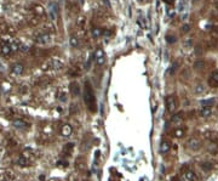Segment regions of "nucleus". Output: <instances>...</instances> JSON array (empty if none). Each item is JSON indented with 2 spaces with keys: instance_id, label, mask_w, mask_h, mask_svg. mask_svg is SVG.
<instances>
[{
  "instance_id": "5",
  "label": "nucleus",
  "mask_w": 218,
  "mask_h": 181,
  "mask_svg": "<svg viewBox=\"0 0 218 181\" xmlns=\"http://www.w3.org/2000/svg\"><path fill=\"white\" fill-rule=\"evenodd\" d=\"M94 60L97 66H102L105 63V53L102 49H97L94 53Z\"/></svg>"
},
{
  "instance_id": "15",
  "label": "nucleus",
  "mask_w": 218,
  "mask_h": 181,
  "mask_svg": "<svg viewBox=\"0 0 218 181\" xmlns=\"http://www.w3.org/2000/svg\"><path fill=\"white\" fill-rule=\"evenodd\" d=\"M183 122H184L183 114L178 113V114H173V116L171 117V122H170V123H171L172 125H175V126H179V125L183 124Z\"/></svg>"
},
{
  "instance_id": "23",
  "label": "nucleus",
  "mask_w": 218,
  "mask_h": 181,
  "mask_svg": "<svg viewBox=\"0 0 218 181\" xmlns=\"http://www.w3.org/2000/svg\"><path fill=\"white\" fill-rule=\"evenodd\" d=\"M205 66H206V62H205L204 60H197V61L194 63V68H195V69H197V70L204 69V68H205Z\"/></svg>"
},
{
  "instance_id": "24",
  "label": "nucleus",
  "mask_w": 218,
  "mask_h": 181,
  "mask_svg": "<svg viewBox=\"0 0 218 181\" xmlns=\"http://www.w3.org/2000/svg\"><path fill=\"white\" fill-rule=\"evenodd\" d=\"M10 49H11V53H16L18 50H21V46L17 42H12L10 43Z\"/></svg>"
},
{
  "instance_id": "19",
  "label": "nucleus",
  "mask_w": 218,
  "mask_h": 181,
  "mask_svg": "<svg viewBox=\"0 0 218 181\" xmlns=\"http://www.w3.org/2000/svg\"><path fill=\"white\" fill-rule=\"evenodd\" d=\"M24 72V66L22 63H15L12 66V73L16 76H22Z\"/></svg>"
},
{
  "instance_id": "26",
  "label": "nucleus",
  "mask_w": 218,
  "mask_h": 181,
  "mask_svg": "<svg viewBox=\"0 0 218 181\" xmlns=\"http://www.w3.org/2000/svg\"><path fill=\"white\" fill-rule=\"evenodd\" d=\"M85 23H86V20H85V17H79L78 19V28L80 29V30H84L85 29Z\"/></svg>"
},
{
  "instance_id": "20",
  "label": "nucleus",
  "mask_w": 218,
  "mask_h": 181,
  "mask_svg": "<svg viewBox=\"0 0 218 181\" xmlns=\"http://www.w3.org/2000/svg\"><path fill=\"white\" fill-rule=\"evenodd\" d=\"M200 116L203 118H208L212 116V107L211 106H204L200 111Z\"/></svg>"
},
{
  "instance_id": "14",
  "label": "nucleus",
  "mask_w": 218,
  "mask_h": 181,
  "mask_svg": "<svg viewBox=\"0 0 218 181\" xmlns=\"http://www.w3.org/2000/svg\"><path fill=\"white\" fill-rule=\"evenodd\" d=\"M71 134H73V126H71V124L66 123V124H63L61 126V135L63 137H69Z\"/></svg>"
},
{
  "instance_id": "12",
  "label": "nucleus",
  "mask_w": 218,
  "mask_h": 181,
  "mask_svg": "<svg viewBox=\"0 0 218 181\" xmlns=\"http://www.w3.org/2000/svg\"><path fill=\"white\" fill-rule=\"evenodd\" d=\"M69 91H70V95L71 96L78 97L80 95V85L77 82H71L69 84Z\"/></svg>"
},
{
  "instance_id": "11",
  "label": "nucleus",
  "mask_w": 218,
  "mask_h": 181,
  "mask_svg": "<svg viewBox=\"0 0 218 181\" xmlns=\"http://www.w3.org/2000/svg\"><path fill=\"white\" fill-rule=\"evenodd\" d=\"M0 55H1V56H9V55H11L10 43H7V42H0Z\"/></svg>"
},
{
  "instance_id": "17",
  "label": "nucleus",
  "mask_w": 218,
  "mask_h": 181,
  "mask_svg": "<svg viewBox=\"0 0 218 181\" xmlns=\"http://www.w3.org/2000/svg\"><path fill=\"white\" fill-rule=\"evenodd\" d=\"M160 153L161 154H167L171 150V143L167 141V140H164L161 143H160Z\"/></svg>"
},
{
  "instance_id": "16",
  "label": "nucleus",
  "mask_w": 218,
  "mask_h": 181,
  "mask_svg": "<svg viewBox=\"0 0 218 181\" xmlns=\"http://www.w3.org/2000/svg\"><path fill=\"white\" fill-rule=\"evenodd\" d=\"M49 7H50V16H51L52 21H54V20H56V17H57V15H58V5L54 1H52V3L49 4Z\"/></svg>"
},
{
  "instance_id": "32",
  "label": "nucleus",
  "mask_w": 218,
  "mask_h": 181,
  "mask_svg": "<svg viewBox=\"0 0 218 181\" xmlns=\"http://www.w3.org/2000/svg\"><path fill=\"white\" fill-rule=\"evenodd\" d=\"M217 10H218V5H217Z\"/></svg>"
},
{
  "instance_id": "1",
  "label": "nucleus",
  "mask_w": 218,
  "mask_h": 181,
  "mask_svg": "<svg viewBox=\"0 0 218 181\" xmlns=\"http://www.w3.org/2000/svg\"><path fill=\"white\" fill-rule=\"evenodd\" d=\"M84 102L86 105V107L88 108L90 112L95 113L97 111V100H96V95L94 93V89L91 86V84L86 80L84 84Z\"/></svg>"
},
{
  "instance_id": "31",
  "label": "nucleus",
  "mask_w": 218,
  "mask_h": 181,
  "mask_svg": "<svg viewBox=\"0 0 218 181\" xmlns=\"http://www.w3.org/2000/svg\"><path fill=\"white\" fill-rule=\"evenodd\" d=\"M36 12L40 13V15H44V9L40 7V6H36Z\"/></svg>"
},
{
  "instance_id": "13",
  "label": "nucleus",
  "mask_w": 218,
  "mask_h": 181,
  "mask_svg": "<svg viewBox=\"0 0 218 181\" xmlns=\"http://www.w3.org/2000/svg\"><path fill=\"white\" fill-rule=\"evenodd\" d=\"M12 125L15 126L16 129H22V130H26L29 128V124L23 120V119H13L12 120Z\"/></svg>"
},
{
  "instance_id": "18",
  "label": "nucleus",
  "mask_w": 218,
  "mask_h": 181,
  "mask_svg": "<svg viewBox=\"0 0 218 181\" xmlns=\"http://www.w3.org/2000/svg\"><path fill=\"white\" fill-rule=\"evenodd\" d=\"M73 150H74V143L73 142H69L67 145H64V147L62 150V154L64 157H69L71 153H73Z\"/></svg>"
},
{
  "instance_id": "9",
  "label": "nucleus",
  "mask_w": 218,
  "mask_h": 181,
  "mask_svg": "<svg viewBox=\"0 0 218 181\" xmlns=\"http://www.w3.org/2000/svg\"><path fill=\"white\" fill-rule=\"evenodd\" d=\"M63 67V63L57 61V60H51V61H47L44 66L45 69H60Z\"/></svg>"
},
{
  "instance_id": "34",
  "label": "nucleus",
  "mask_w": 218,
  "mask_h": 181,
  "mask_svg": "<svg viewBox=\"0 0 218 181\" xmlns=\"http://www.w3.org/2000/svg\"><path fill=\"white\" fill-rule=\"evenodd\" d=\"M10 181H11V180H10Z\"/></svg>"
},
{
  "instance_id": "28",
  "label": "nucleus",
  "mask_w": 218,
  "mask_h": 181,
  "mask_svg": "<svg viewBox=\"0 0 218 181\" xmlns=\"http://www.w3.org/2000/svg\"><path fill=\"white\" fill-rule=\"evenodd\" d=\"M166 40H167V43H170V44H172V43H175L176 42V37L175 35H166Z\"/></svg>"
},
{
  "instance_id": "10",
  "label": "nucleus",
  "mask_w": 218,
  "mask_h": 181,
  "mask_svg": "<svg viewBox=\"0 0 218 181\" xmlns=\"http://www.w3.org/2000/svg\"><path fill=\"white\" fill-rule=\"evenodd\" d=\"M207 83H208V85L211 88H218V69L217 70H213L212 73L210 74Z\"/></svg>"
},
{
  "instance_id": "2",
  "label": "nucleus",
  "mask_w": 218,
  "mask_h": 181,
  "mask_svg": "<svg viewBox=\"0 0 218 181\" xmlns=\"http://www.w3.org/2000/svg\"><path fill=\"white\" fill-rule=\"evenodd\" d=\"M32 162H33V152L30 150H26L20 156V158H18L17 164L20 167H22V168H27L32 164Z\"/></svg>"
},
{
  "instance_id": "30",
  "label": "nucleus",
  "mask_w": 218,
  "mask_h": 181,
  "mask_svg": "<svg viewBox=\"0 0 218 181\" xmlns=\"http://www.w3.org/2000/svg\"><path fill=\"white\" fill-rule=\"evenodd\" d=\"M203 168H204L205 170H206V169H207V170H211L213 167L210 164V163H204V164H203Z\"/></svg>"
},
{
  "instance_id": "29",
  "label": "nucleus",
  "mask_w": 218,
  "mask_h": 181,
  "mask_svg": "<svg viewBox=\"0 0 218 181\" xmlns=\"http://www.w3.org/2000/svg\"><path fill=\"white\" fill-rule=\"evenodd\" d=\"M189 30H190V26L189 24H184L183 27H182V32H183V33H188Z\"/></svg>"
},
{
  "instance_id": "4",
  "label": "nucleus",
  "mask_w": 218,
  "mask_h": 181,
  "mask_svg": "<svg viewBox=\"0 0 218 181\" xmlns=\"http://www.w3.org/2000/svg\"><path fill=\"white\" fill-rule=\"evenodd\" d=\"M182 175H183L186 181H197L196 174L189 167H183V168H182Z\"/></svg>"
},
{
  "instance_id": "27",
  "label": "nucleus",
  "mask_w": 218,
  "mask_h": 181,
  "mask_svg": "<svg viewBox=\"0 0 218 181\" xmlns=\"http://www.w3.org/2000/svg\"><path fill=\"white\" fill-rule=\"evenodd\" d=\"M201 103L204 105V106H213L214 103H216V99H207V100H204V101H201Z\"/></svg>"
},
{
  "instance_id": "21",
  "label": "nucleus",
  "mask_w": 218,
  "mask_h": 181,
  "mask_svg": "<svg viewBox=\"0 0 218 181\" xmlns=\"http://www.w3.org/2000/svg\"><path fill=\"white\" fill-rule=\"evenodd\" d=\"M91 34H92V37L95 39H98L103 35V29L99 28V27H95V28H92V30H91Z\"/></svg>"
},
{
  "instance_id": "7",
  "label": "nucleus",
  "mask_w": 218,
  "mask_h": 181,
  "mask_svg": "<svg viewBox=\"0 0 218 181\" xmlns=\"http://www.w3.org/2000/svg\"><path fill=\"white\" fill-rule=\"evenodd\" d=\"M51 40H52V38L49 33H40L39 35H36V38H35V42L38 44H41V45L50 44Z\"/></svg>"
},
{
  "instance_id": "33",
  "label": "nucleus",
  "mask_w": 218,
  "mask_h": 181,
  "mask_svg": "<svg viewBox=\"0 0 218 181\" xmlns=\"http://www.w3.org/2000/svg\"><path fill=\"white\" fill-rule=\"evenodd\" d=\"M52 181H54V180H52Z\"/></svg>"
},
{
  "instance_id": "8",
  "label": "nucleus",
  "mask_w": 218,
  "mask_h": 181,
  "mask_svg": "<svg viewBox=\"0 0 218 181\" xmlns=\"http://www.w3.org/2000/svg\"><path fill=\"white\" fill-rule=\"evenodd\" d=\"M186 134H187V129L184 128V126H182V125L176 126V128L172 130V133H171V135H172L173 137H176V139H182V137H184Z\"/></svg>"
},
{
  "instance_id": "25",
  "label": "nucleus",
  "mask_w": 218,
  "mask_h": 181,
  "mask_svg": "<svg viewBox=\"0 0 218 181\" xmlns=\"http://www.w3.org/2000/svg\"><path fill=\"white\" fill-rule=\"evenodd\" d=\"M205 90H206V88H205L204 84H197V85L195 86V94H196V95H200V94L205 93Z\"/></svg>"
},
{
  "instance_id": "3",
  "label": "nucleus",
  "mask_w": 218,
  "mask_h": 181,
  "mask_svg": "<svg viewBox=\"0 0 218 181\" xmlns=\"http://www.w3.org/2000/svg\"><path fill=\"white\" fill-rule=\"evenodd\" d=\"M165 105H166V111L169 113H175L178 108V99L175 95H170L166 97L165 100Z\"/></svg>"
},
{
  "instance_id": "22",
  "label": "nucleus",
  "mask_w": 218,
  "mask_h": 181,
  "mask_svg": "<svg viewBox=\"0 0 218 181\" xmlns=\"http://www.w3.org/2000/svg\"><path fill=\"white\" fill-rule=\"evenodd\" d=\"M69 45L71 47H78L79 46V38L77 35H71L70 39H69Z\"/></svg>"
},
{
  "instance_id": "6",
  "label": "nucleus",
  "mask_w": 218,
  "mask_h": 181,
  "mask_svg": "<svg viewBox=\"0 0 218 181\" xmlns=\"http://www.w3.org/2000/svg\"><path fill=\"white\" fill-rule=\"evenodd\" d=\"M187 147L190 148L191 151H199L201 148V141H200L197 137H190L187 141Z\"/></svg>"
}]
</instances>
